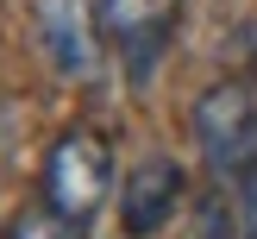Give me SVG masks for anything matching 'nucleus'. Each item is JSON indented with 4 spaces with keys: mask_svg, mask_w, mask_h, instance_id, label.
<instances>
[{
    "mask_svg": "<svg viewBox=\"0 0 257 239\" xmlns=\"http://www.w3.org/2000/svg\"><path fill=\"white\" fill-rule=\"evenodd\" d=\"M182 189H188V170L176 157H145L132 176H125V195H119V226L132 239H151L176 220L182 208Z\"/></svg>",
    "mask_w": 257,
    "mask_h": 239,
    "instance_id": "39448f33",
    "label": "nucleus"
},
{
    "mask_svg": "<svg viewBox=\"0 0 257 239\" xmlns=\"http://www.w3.org/2000/svg\"><path fill=\"white\" fill-rule=\"evenodd\" d=\"M195 138L201 157L213 164L220 183L257 176V88L251 82H220L195 101Z\"/></svg>",
    "mask_w": 257,
    "mask_h": 239,
    "instance_id": "f03ea898",
    "label": "nucleus"
},
{
    "mask_svg": "<svg viewBox=\"0 0 257 239\" xmlns=\"http://www.w3.org/2000/svg\"><path fill=\"white\" fill-rule=\"evenodd\" d=\"M7 239H75V220H63L50 201H38V208L13 214V233Z\"/></svg>",
    "mask_w": 257,
    "mask_h": 239,
    "instance_id": "423d86ee",
    "label": "nucleus"
},
{
    "mask_svg": "<svg viewBox=\"0 0 257 239\" xmlns=\"http://www.w3.org/2000/svg\"><path fill=\"white\" fill-rule=\"evenodd\" d=\"M107 195H113V151H107V138H100L94 126L57 132V145H50V157H44V201L63 220L88 226L107 208Z\"/></svg>",
    "mask_w": 257,
    "mask_h": 239,
    "instance_id": "f257e3e1",
    "label": "nucleus"
},
{
    "mask_svg": "<svg viewBox=\"0 0 257 239\" xmlns=\"http://www.w3.org/2000/svg\"><path fill=\"white\" fill-rule=\"evenodd\" d=\"M232 50H238V63H245V75H257V19H251V25H238Z\"/></svg>",
    "mask_w": 257,
    "mask_h": 239,
    "instance_id": "0eeeda50",
    "label": "nucleus"
},
{
    "mask_svg": "<svg viewBox=\"0 0 257 239\" xmlns=\"http://www.w3.org/2000/svg\"><path fill=\"white\" fill-rule=\"evenodd\" d=\"M94 7H100V25H107V44L125 57V69L151 75L176 38L182 0H94Z\"/></svg>",
    "mask_w": 257,
    "mask_h": 239,
    "instance_id": "20e7f679",
    "label": "nucleus"
},
{
    "mask_svg": "<svg viewBox=\"0 0 257 239\" xmlns=\"http://www.w3.org/2000/svg\"><path fill=\"white\" fill-rule=\"evenodd\" d=\"M38 38H44V57L63 82H88L100 69L107 25H100L94 0H38Z\"/></svg>",
    "mask_w": 257,
    "mask_h": 239,
    "instance_id": "7ed1b4c3",
    "label": "nucleus"
}]
</instances>
